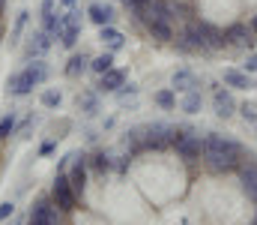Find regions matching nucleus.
Returning a JSON list of instances; mask_svg holds the SVG:
<instances>
[{"label": "nucleus", "instance_id": "obj_1", "mask_svg": "<svg viewBox=\"0 0 257 225\" xmlns=\"http://www.w3.org/2000/svg\"><path fill=\"white\" fill-rule=\"evenodd\" d=\"M177 129H180V135H177L174 144H171L174 153H177L183 162H189V165H192V162H200V159H203V138L194 135L189 126H177Z\"/></svg>", "mask_w": 257, "mask_h": 225}, {"label": "nucleus", "instance_id": "obj_2", "mask_svg": "<svg viewBox=\"0 0 257 225\" xmlns=\"http://www.w3.org/2000/svg\"><path fill=\"white\" fill-rule=\"evenodd\" d=\"M203 156H245V147L230 135L206 132L203 135Z\"/></svg>", "mask_w": 257, "mask_h": 225}, {"label": "nucleus", "instance_id": "obj_3", "mask_svg": "<svg viewBox=\"0 0 257 225\" xmlns=\"http://www.w3.org/2000/svg\"><path fill=\"white\" fill-rule=\"evenodd\" d=\"M51 201L63 210V213H72L75 207H78V195H75V189H72V183H69V177H66V171H57L54 174V180H51Z\"/></svg>", "mask_w": 257, "mask_h": 225}, {"label": "nucleus", "instance_id": "obj_4", "mask_svg": "<svg viewBox=\"0 0 257 225\" xmlns=\"http://www.w3.org/2000/svg\"><path fill=\"white\" fill-rule=\"evenodd\" d=\"M87 171H90L87 156H84V153H75V159L69 162L66 177H69V183H72V189H75L78 198H84V192H87Z\"/></svg>", "mask_w": 257, "mask_h": 225}, {"label": "nucleus", "instance_id": "obj_5", "mask_svg": "<svg viewBox=\"0 0 257 225\" xmlns=\"http://www.w3.org/2000/svg\"><path fill=\"white\" fill-rule=\"evenodd\" d=\"M236 108H239V105H236L230 87H215V90H212V111H215V117L230 120V117L236 114Z\"/></svg>", "mask_w": 257, "mask_h": 225}, {"label": "nucleus", "instance_id": "obj_6", "mask_svg": "<svg viewBox=\"0 0 257 225\" xmlns=\"http://www.w3.org/2000/svg\"><path fill=\"white\" fill-rule=\"evenodd\" d=\"M239 183H242V192L251 198L257 204V162H254V156H248L242 165H239Z\"/></svg>", "mask_w": 257, "mask_h": 225}, {"label": "nucleus", "instance_id": "obj_7", "mask_svg": "<svg viewBox=\"0 0 257 225\" xmlns=\"http://www.w3.org/2000/svg\"><path fill=\"white\" fill-rule=\"evenodd\" d=\"M51 45H54V42H51V33H48V30H33V33H30V39H27L24 57H27V60H33V57H42V54H45Z\"/></svg>", "mask_w": 257, "mask_h": 225}, {"label": "nucleus", "instance_id": "obj_8", "mask_svg": "<svg viewBox=\"0 0 257 225\" xmlns=\"http://www.w3.org/2000/svg\"><path fill=\"white\" fill-rule=\"evenodd\" d=\"M224 36H227V45H230V48L236 45V48H248V51H251V42H254L251 36H254V30H251L248 24H230V27L224 30Z\"/></svg>", "mask_w": 257, "mask_h": 225}, {"label": "nucleus", "instance_id": "obj_9", "mask_svg": "<svg viewBox=\"0 0 257 225\" xmlns=\"http://www.w3.org/2000/svg\"><path fill=\"white\" fill-rule=\"evenodd\" d=\"M33 87H36V81L30 78V72H27V69L12 72V75H9V81H6V93H9V96H27Z\"/></svg>", "mask_w": 257, "mask_h": 225}, {"label": "nucleus", "instance_id": "obj_10", "mask_svg": "<svg viewBox=\"0 0 257 225\" xmlns=\"http://www.w3.org/2000/svg\"><path fill=\"white\" fill-rule=\"evenodd\" d=\"M51 210H54V201H51V195H39V198L33 201V207H30L27 225H48Z\"/></svg>", "mask_w": 257, "mask_h": 225}, {"label": "nucleus", "instance_id": "obj_11", "mask_svg": "<svg viewBox=\"0 0 257 225\" xmlns=\"http://www.w3.org/2000/svg\"><path fill=\"white\" fill-rule=\"evenodd\" d=\"M171 87L177 93H189V90H200V75L192 69H177L171 75Z\"/></svg>", "mask_w": 257, "mask_h": 225}, {"label": "nucleus", "instance_id": "obj_12", "mask_svg": "<svg viewBox=\"0 0 257 225\" xmlns=\"http://www.w3.org/2000/svg\"><path fill=\"white\" fill-rule=\"evenodd\" d=\"M221 81H224V87H230V90H248V87H254L251 75L245 72V69H236V66H227V69L221 72Z\"/></svg>", "mask_w": 257, "mask_h": 225}, {"label": "nucleus", "instance_id": "obj_13", "mask_svg": "<svg viewBox=\"0 0 257 225\" xmlns=\"http://www.w3.org/2000/svg\"><path fill=\"white\" fill-rule=\"evenodd\" d=\"M123 84H126V72H123V69H114V66H111L108 72L99 75V84H96V87H99V93H117V90H120Z\"/></svg>", "mask_w": 257, "mask_h": 225}, {"label": "nucleus", "instance_id": "obj_14", "mask_svg": "<svg viewBox=\"0 0 257 225\" xmlns=\"http://www.w3.org/2000/svg\"><path fill=\"white\" fill-rule=\"evenodd\" d=\"M99 39H102V45H105V51H120L123 45H126V36L114 27V24H105V27H99Z\"/></svg>", "mask_w": 257, "mask_h": 225}, {"label": "nucleus", "instance_id": "obj_15", "mask_svg": "<svg viewBox=\"0 0 257 225\" xmlns=\"http://www.w3.org/2000/svg\"><path fill=\"white\" fill-rule=\"evenodd\" d=\"M87 18H90L96 27H105V24L114 21V6H108V3H90V6H87Z\"/></svg>", "mask_w": 257, "mask_h": 225}, {"label": "nucleus", "instance_id": "obj_16", "mask_svg": "<svg viewBox=\"0 0 257 225\" xmlns=\"http://www.w3.org/2000/svg\"><path fill=\"white\" fill-rule=\"evenodd\" d=\"M144 27H147V33H150L156 42H174V39H177V33H174V24H171V21H147Z\"/></svg>", "mask_w": 257, "mask_h": 225}, {"label": "nucleus", "instance_id": "obj_17", "mask_svg": "<svg viewBox=\"0 0 257 225\" xmlns=\"http://www.w3.org/2000/svg\"><path fill=\"white\" fill-rule=\"evenodd\" d=\"M87 165H90L93 171L105 174V171H111V168H114V156H111L108 150H96L93 156H87Z\"/></svg>", "mask_w": 257, "mask_h": 225}, {"label": "nucleus", "instance_id": "obj_18", "mask_svg": "<svg viewBox=\"0 0 257 225\" xmlns=\"http://www.w3.org/2000/svg\"><path fill=\"white\" fill-rule=\"evenodd\" d=\"M27 72H30V78L36 81V87L39 84H45L48 81V75H51V69H48V63L42 60V57H33V60H27V66H24Z\"/></svg>", "mask_w": 257, "mask_h": 225}, {"label": "nucleus", "instance_id": "obj_19", "mask_svg": "<svg viewBox=\"0 0 257 225\" xmlns=\"http://www.w3.org/2000/svg\"><path fill=\"white\" fill-rule=\"evenodd\" d=\"M78 108H81L87 117L99 114V93H93V90H84V93H78Z\"/></svg>", "mask_w": 257, "mask_h": 225}, {"label": "nucleus", "instance_id": "obj_20", "mask_svg": "<svg viewBox=\"0 0 257 225\" xmlns=\"http://www.w3.org/2000/svg\"><path fill=\"white\" fill-rule=\"evenodd\" d=\"M87 69H90V57H87L84 51H81V54H72L69 63H66V75H69V78H78V75H84Z\"/></svg>", "mask_w": 257, "mask_h": 225}, {"label": "nucleus", "instance_id": "obj_21", "mask_svg": "<svg viewBox=\"0 0 257 225\" xmlns=\"http://www.w3.org/2000/svg\"><path fill=\"white\" fill-rule=\"evenodd\" d=\"M156 105L159 108H165V111H171V108H177V90L174 87H162V90H156Z\"/></svg>", "mask_w": 257, "mask_h": 225}, {"label": "nucleus", "instance_id": "obj_22", "mask_svg": "<svg viewBox=\"0 0 257 225\" xmlns=\"http://www.w3.org/2000/svg\"><path fill=\"white\" fill-rule=\"evenodd\" d=\"M200 105H203V96H200V90H189V93H183V102H180V108H183L186 114H197V111H200Z\"/></svg>", "mask_w": 257, "mask_h": 225}, {"label": "nucleus", "instance_id": "obj_23", "mask_svg": "<svg viewBox=\"0 0 257 225\" xmlns=\"http://www.w3.org/2000/svg\"><path fill=\"white\" fill-rule=\"evenodd\" d=\"M111 66H114V51H102L99 57H93V60H90V72H96V75L108 72Z\"/></svg>", "mask_w": 257, "mask_h": 225}, {"label": "nucleus", "instance_id": "obj_24", "mask_svg": "<svg viewBox=\"0 0 257 225\" xmlns=\"http://www.w3.org/2000/svg\"><path fill=\"white\" fill-rule=\"evenodd\" d=\"M39 102H42L45 108H60V102H63V93H60V90H54V87H48V90H42Z\"/></svg>", "mask_w": 257, "mask_h": 225}, {"label": "nucleus", "instance_id": "obj_25", "mask_svg": "<svg viewBox=\"0 0 257 225\" xmlns=\"http://www.w3.org/2000/svg\"><path fill=\"white\" fill-rule=\"evenodd\" d=\"M15 123H18V117H15L12 111L0 117V141H6V138H9V135L15 132Z\"/></svg>", "mask_w": 257, "mask_h": 225}, {"label": "nucleus", "instance_id": "obj_26", "mask_svg": "<svg viewBox=\"0 0 257 225\" xmlns=\"http://www.w3.org/2000/svg\"><path fill=\"white\" fill-rule=\"evenodd\" d=\"M236 111L242 114V120H245V123H257V105H254V102H242Z\"/></svg>", "mask_w": 257, "mask_h": 225}, {"label": "nucleus", "instance_id": "obj_27", "mask_svg": "<svg viewBox=\"0 0 257 225\" xmlns=\"http://www.w3.org/2000/svg\"><path fill=\"white\" fill-rule=\"evenodd\" d=\"M27 18H30V12H18V18H15V27H12V39H9V42H18L21 30L27 27Z\"/></svg>", "mask_w": 257, "mask_h": 225}, {"label": "nucleus", "instance_id": "obj_28", "mask_svg": "<svg viewBox=\"0 0 257 225\" xmlns=\"http://www.w3.org/2000/svg\"><path fill=\"white\" fill-rule=\"evenodd\" d=\"M33 123H36V117H33V114H30V117H24V120H21V126L15 129V135H18V138H27V132L33 129Z\"/></svg>", "mask_w": 257, "mask_h": 225}, {"label": "nucleus", "instance_id": "obj_29", "mask_svg": "<svg viewBox=\"0 0 257 225\" xmlns=\"http://www.w3.org/2000/svg\"><path fill=\"white\" fill-rule=\"evenodd\" d=\"M242 69H245L248 75H254V72H257V51H248V57H245Z\"/></svg>", "mask_w": 257, "mask_h": 225}, {"label": "nucleus", "instance_id": "obj_30", "mask_svg": "<svg viewBox=\"0 0 257 225\" xmlns=\"http://www.w3.org/2000/svg\"><path fill=\"white\" fill-rule=\"evenodd\" d=\"M135 93H138V84H132V81H126V84H123V87L117 90V96H120V102H123L126 96H135Z\"/></svg>", "mask_w": 257, "mask_h": 225}, {"label": "nucleus", "instance_id": "obj_31", "mask_svg": "<svg viewBox=\"0 0 257 225\" xmlns=\"http://www.w3.org/2000/svg\"><path fill=\"white\" fill-rule=\"evenodd\" d=\"M12 213H15V204L12 201H0V222H6Z\"/></svg>", "mask_w": 257, "mask_h": 225}, {"label": "nucleus", "instance_id": "obj_32", "mask_svg": "<svg viewBox=\"0 0 257 225\" xmlns=\"http://www.w3.org/2000/svg\"><path fill=\"white\" fill-rule=\"evenodd\" d=\"M54 147H57V141H54V138L42 141V147H39V156H48V153H54Z\"/></svg>", "mask_w": 257, "mask_h": 225}, {"label": "nucleus", "instance_id": "obj_33", "mask_svg": "<svg viewBox=\"0 0 257 225\" xmlns=\"http://www.w3.org/2000/svg\"><path fill=\"white\" fill-rule=\"evenodd\" d=\"M72 159H75V153H66L63 159H60V162H57V171H66V168H69V162H72Z\"/></svg>", "mask_w": 257, "mask_h": 225}, {"label": "nucleus", "instance_id": "obj_34", "mask_svg": "<svg viewBox=\"0 0 257 225\" xmlns=\"http://www.w3.org/2000/svg\"><path fill=\"white\" fill-rule=\"evenodd\" d=\"M54 12V0H42V18H48Z\"/></svg>", "mask_w": 257, "mask_h": 225}, {"label": "nucleus", "instance_id": "obj_35", "mask_svg": "<svg viewBox=\"0 0 257 225\" xmlns=\"http://www.w3.org/2000/svg\"><path fill=\"white\" fill-rule=\"evenodd\" d=\"M123 3H126L128 9H132V12H138V9H141L144 3H150V0H123Z\"/></svg>", "mask_w": 257, "mask_h": 225}, {"label": "nucleus", "instance_id": "obj_36", "mask_svg": "<svg viewBox=\"0 0 257 225\" xmlns=\"http://www.w3.org/2000/svg\"><path fill=\"white\" fill-rule=\"evenodd\" d=\"M60 3H63L66 9H72V6H75V3H78V0H60Z\"/></svg>", "mask_w": 257, "mask_h": 225}, {"label": "nucleus", "instance_id": "obj_37", "mask_svg": "<svg viewBox=\"0 0 257 225\" xmlns=\"http://www.w3.org/2000/svg\"><path fill=\"white\" fill-rule=\"evenodd\" d=\"M248 27H251V30H254V33H257V15H254V18H251V24H248Z\"/></svg>", "mask_w": 257, "mask_h": 225}, {"label": "nucleus", "instance_id": "obj_38", "mask_svg": "<svg viewBox=\"0 0 257 225\" xmlns=\"http://www.w3.org/2000/svg\"><path fill=\"white\" fill-rule=\"evenodd\" d=\"M3 6H6V0H0V15H3Z\"/></svg>", "mask_w": 257, "mask_h": 225}, {"label": "nucleus", "instance_id": "obj_39", "mask_svg": "<svg viewBox=\"0 0 257 225\" xmlns=\"http://www.w3.org/2000/svg\"><path fill=\"white\" fill-rule=\"evenodd\" d=\"M0 39H3V21H0Z\"/></svg>", "mask_w": 257, "mask_h": 225}, {"label": "nucleus", "instance_id": "obj_40", "mask_svg": "<svg viewBox=\"0 0 257 225\" xmlns=\"http://www.w3.org/2000/svg\"><path fill=\"white\" fill-rule=\"evenodd\" d=\"M254 225H257V219H254Z\"/></svg>", "mask_w": 257, "mask_h": 225}]
</instances>
